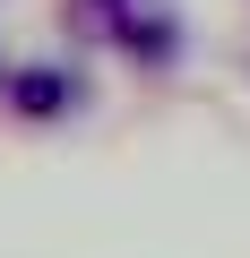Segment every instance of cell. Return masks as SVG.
<instances>
[{"label":"cell","instance_id":"6da1fadb","mask_svg":"<svg viewBox=\"0 0 250 258\" xmlns=\"http://www.w3.org/2000/svg\"><path fill=\"white\" fill-rule=\"evenodd\" d=\"M9 95H18V112H26V120H52V112H69L78 78H69V69H18V78H9Z\"/></svg>","mask_w":250,"mask_h":258}]
</instances>
